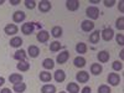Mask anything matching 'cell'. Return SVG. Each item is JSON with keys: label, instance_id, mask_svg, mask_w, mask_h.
<instances>
[{"label": "cell", "instance_id": "obj_1", "mask_svg": "<svg viewBox=\"0 0 124 93\" xmlns=\"http://www.w3.org/2000/svg\"><path fill=\"white\" fill-rule=\"evenodd\" d=\"M36 29L41 30V24L39 23H25L21 25V32L24 35H31Z\"/></svg>", "mask_w": 124, "mask_h": 93}, {"label": "cell", "instance_id": "obj_2", "mask_svg": "<svg viewBox=\"0 0 124 93\" xmlns=\"http://www.w3.org/2000/svg\"><path fill=\"white\" fill-rule=\"evenodd\" d=\"M86 15L91 19V21L92 20H97L99 17V9L97 6H88L86 9Z\"/></svg>", "mask_w": 124, "mask_h": 93}, {"label": "cell", "instance_id": "obj_3", "mask_svg": "<svg viewBox=\"0 0 124 93\" xmlns=\"http://www.w3.org/2000/svg\"><path fill=\"white\" fill-rule=\"evenodd\" d=\"M101 36H102L103 40L108 42V41H110L113 37H114V31H113V29H110V27H106V29H103L101 31Z\"/></svg>", "mask_w": 124, "mask_h": 93}, {"label": "cell", "instance_id": "obj_4", "mask_svg": "<svg viewBox=\"0 0 124 93\" xmlns=\"http://www.w3.org/2000/svg\"><path fill=\"white\" fill-rule=\"evenodd\" d=\"M36 39H37L39 42L46 44L47 41H48V39H50V34L47 32L46 30H40L39 32H37V35H36Z\"/></svg>", "mask_w": 124, "mask_h": 93}, {"label": "cell", "instance_id": "obj_5", "mask_svg": "<svg viewBox=\"0 0 124 93\" xmlns=\"http://www.w3.org/2000/svg\"><path fill=\"white\" fill-rule=\"evenodd\" d=\"M76 79L79 83H87L89 81V73L86 71H79L78 73L76 75Z\"/></svg>", "mask_w": 124, "mask_h": 93}, {"label": "cell", "instance_id": "obj_6", "mask_svg": "<svg viewBox=\"0 0 124 93\" xmlns=\"http://www.w3.org/2000/svg\"><path fill=\"white\" fill-rule=\"evenodd\" d=\"M81 29L85 32H91V31L94 29V23L91 21V20H83L81 23Z\"/></svg>", "mask_w": 124, "mask_h": 93}, {"label": "cell", "instance_id": "obj_7", "mask_svg": "<svg viewBox=\"0 0 124 93\" xmlns=\"http://www.w3.org/2000/svg\"><path fill=\"white\" fill-rule=\"evenodd\" d=\"M25 19H26V14L24 11H21V10H17V11H15L13 14V21L16 23V24L23 23Z\"/></svg>", "mask_w": 124, "mask_h": 93}, {"label": "cell", "instance_id": "obj_8", "mask_svg": "<svg viewBox=\"0 0 124 93\" xmlns=\"http://www.w3.org/2000/svg\"><path fill=\"white\" fill-rule=\"evenodd\" d=\"M107 81L110 86H118L120 83V77L118 73H109L107 77Z\"/></svg>", "mask_w": 124, "mask_h": 93}, {"label": "cell", "instance_id": "obj_9", "mask_svg": "<svg viewBox=\"0 0 124 93\" xmlns=\"http://www.w3.org/2000/svg\"><path fill=\"white\" fill-rule=\"evenodd\" d=\"M51 9H52V4H51V1H47V0H42V1H40L39 10L41 13H48Z\"/></svg>", "mask_w": 124, "mask_h": 93}, {"label": "cell", "instance_id": "obj_10", "mask_svg": "<svg viewBox=\"0 0 124 93\" xmlns=\"http://www.w3.org/2000/svg\"><path fill=\"white\" fill-rule=\"evenodd\" d=\"M68 58H70V52L65 50V51H62L61 54H58V55H57L56 61H57V63L63 65V63H66V62L68 61Z\"/></svg>", "mask_w": 124, "mask_h": 93}, {"label": "cell", "instance_id": "obj_11", "mask_svg": "<svg viewBox=\"0 0 124 93\" xmlns=\"http://www.w3.org/2000/svg\"><path fill=\"white\" fill-rule=\"evenodd\" d=\"M66 8L70 10V11H77V10L79 9V1L78 0H67Z\"/></svg>", "mask_w": 124, "mask_h": 93}, {"label": "cell", "instance_id": "obj_12", "mask_svg": "<svg viewBox=\"0 0 124 93\" xmlns=\"http://www.w3.org/2000/svg\"><path fill=\"white\" fill-rule=\"evenodd\" d=\"M4 31H5V34L6 35H15L17 34V31H19V27L15 25V24H8L5 27H4Z\"/></svg>", "mask_w": 124, "mask_h": 93}, {"label": "cell", "instance_id": "obj_13", "mask_svg": "<svg viewBox=\"0 0 124 93\" xmlns=\"http://www.w3.org/2000/svg\"><path fill=\"white\" fill-rule=\"evenodd\" d=\"M97 58H98V61L101 62V63H106V62L109 61L110 55H109L108 51H99L98 55H97Z\"/></svg>", "mask_w": 124, "mask_h": 93}, {"label": "cell", "instance_id": "obj_14", "mask_svg": "<svg viewBox=\"0 0 124 93\" xmlns=\"http://www.w3.org/2000/svg\"><path fill=\"white\" fill-rule=\"evenodd\" d=\"M27 55L31 57V58H36L39 55H40V48L36 46V45H30L29 48H27Z\"/></svg>", "mask_w": 124, "mask_h": 93}, {"label": "cell", "instance_id": "obj_15", "mask_svg": "<svg viewBox=\"0 0 124 93\" xmlns=\"http://www.w3.org/2000/svg\"><path fill=\"white\" fill-rule=\"evenodd\" d=\"M99 39H101V31L96 30V31H93V32L89 35V42L93 44V45H96V44L99 42Z\"/></svg>", "mask_w": 124, "mask_h": 93}, {"label": "cell", "instance_id": "obj_16", "mask_svg": "<svg viewBox=\"0 0 124 93\" xmlns=\"http://www.w3.org/2000/svg\"><path fill=\"white\" fill-rule=\"evenodd\" d=\"M26 57H27V54H26V51L25 50H17L16 52L14 54V58L16 61H26Z\"/></svg>", "mask_w": 124, "mask_h": 93}, {"label": "cell", "instance_id": "obj_17", "mask_svg": "<svg viewBox=\"0 0 124 93\" xmlns=\"http://www.w3.org/2000/svg\"><path fill=\"white\" fill-rule=\"evenodd\" d=\"M55 81L57 82V83H61V82H63L66 79V73H65V71L63 70H57L55 72Z\"/></svg>", "mask_w": 124, "mask_h": 93}, {"label": "cell", "instance_id": "obj_18", "mask_svg": "<svg viewBox=\"0 0 124 93\" xmlns=\"http://www.w3.org/2000/svg\"><path fill=\"white\" fill-rule=\"evenodd\" d=\"M102 71H103V67L101 63H92L91 65V73L92 75H94V76H98L102 73Z\"/></svg>", "mask_w": 124, "mask_h": 93}, {"label": "cell", "instance_id": "obj_19", "mask_svg": "<svg viewBox=\"0 0 124 93\" xmlns=\"http://www.w3.org/2000/svg\"><path fill=\"white\" fill-rule=\"evenodd\" d=\"M86 58L82 57V56H77L75 60H73V65L77 67V68H83L86 66Z\"/></svg>", "mask_w": 124, "mask_h": 93}, {"label": "cell", "instance_id": "obj_20", "mask_svg": "<svg viewBox=\"0 0 124 93\" xmlns=\"http://www.w3.org/2000/svg\"><path fill=\"white\" fill-rule=\"evenodd\" d=\"M10 46L14 47V48H20V46L23 45V39L21 37H19V36H15L13 37L11 40H10Z\"/></svg>", "mask_w": 124, "mask_h": 93}, {"label": "cell", "instance_id": "obj_21", "mask_svg": "<svg viewBox=\"0 0 124 93\" xmlns=\"http://www.w3.org/2000/svg\"><path fill=\"white\" fill-rule=\"evenodd\" d=\"M51 79H52V76H51V73H50L48 71L40 72V81H41V82L47 83V82H51Z\"/></svg>", "mask_w": 124, "mask_h": 93}, {"label": "cell", "instance_id": "obj_22", "mask_svg": "<svg viewBox=\"0 0 124 93\" xmlns=\"http://www.w3.org/2000/svg\"><path fill=\"white\" fill-rule=\"evenodd\" d=\"M9 81H10V83H13V85L20 83V82H23V75H20V73H11L10 77H9Z\"/></svg>", "mask_w": 124, "mask_h": 93}, {"label": "cell", "instance_id": "obj_23", "mask_svg": "<svg viewBox=\"0 0 124 93\" xmlns=\"http://www.w3.org/2000/svg\"><path fill=\"white\" fill-rule=\"evenodd\" d=\"M16 68L21 72H26L30 70V63L26 61H19V63L16 65Z\"/></svg>", "mask_w": 124, "mask_h": 93}, {"label": "cell", "instance_id": "obj_24", "mask_svg": "<svg viewBox=\"0 0 124 93\" xmlns=\"http://www.w3.org/2000/svg\"><path fill=\"white\" fill-rule=\"evenodd\" d=\"M67 92L68 93H79V86L75 82H70L67 85Z\"/></svg>", "mask_w": 124, "mask_h": 93}, {"label": "cell", "instance_id": "obj_25", "mask_svg": "<svg viewBox=\"0 0 124 93\" xmlns=\"http://www.w3.org/2000/svg\"><path fill=\"white\" fill-rule=\"evenodd\" d=\"M13 91H14V92H16V93H24V92L26 91V85L24 83V82L16 83V85H14Z\"/></svg>", "mask_w": 124, "mask_h": 93}, {"label": "cell", "instance_id": "obj_26", "mask_svg": "<svg viewBox=\"0 0 124 93\" xmlns=\"http://www.w3.org/2000/svg\"><path fill=\"white\" fill-rule=\"evenodd\" d=\"M41 93H56V87L54 85H44L41 87Z\"/></svg>", "mask_w": 124, "mask_h": 93}, {"label": "cell", "instance_id": "obj_27", "mask_svg": "<svg viewBox=\"0 0 124 93\" xmlns=\"http://www.w3.org/2000/svg\"><path fill=\"white\" fill-rule=\"evenodd\" d=\"M42 67H44L45 70H52V68L55 67L54 60H51V58H45V60L42 61Z\"/></svg>", "mask_w": 124, "mask_h": 93}, {"label": "cell", "instance_id": "obj_28", "mask_svg": "<svg viewBox=\"0 0 124 93\" xmlns=\"http://www.w3.org/2000/svg\"><path fill=\"white\" fill-rule=\"evenodd\" d=\"M76 52L77 54H81V55H83L87 52V45L85 42H78L76 45Z\"/></svg>", "mask_w": 124, "mask_h": 93}, {"label": "cell", "instance_id": "obj_29", "mask_svg": "<svg viewBox=\"0 0 124 93\" xmlns=\"http://www.w3.org/2000/svg\"><path fill=\"white\" fill-rule=\"evenodd\" d=\"M51 35H52L55 39H58L62 36V27L61 26H54L52 30H51Z\"/></svg>", "mask_w": 124, "mask_h": 93}, {"label": "cell", "instance_id": "obj_30", "mask_svg": "<svg viewBox=\"0 0 124 93\" xmlns=\"http://www.w3.org/2000/svg\"><path fill=\"white\" fill-rule=\"evenodd\" d=\"M61 48H62V45L58 42V41H54V42L50 44V51L51 52H58Z\"/></svg>", "mask_w": 124, "mask_h": 93}, {"label": "cell", "instance_id": "obj_31", "mask_svg": "<svg viewBox=\"0 0 124 93\" xmlns=\"http://www.w3.org/2000/svg\"><path fill=\"white\" fill-rule=\"evenodd\" d=\"M98 93H112V91L108 85H101L98 87Z\"/></svg>", "mask_w": 124, "mask_h": 93}, {"label": "cell", "instance_id": "obj_32", "mask_svg": "<svg viewBox=\"0 0 124 93\" xmlns=\"http://www.w3.org/2000/svg\"><path fill=\"white\" fill-rule=\"evenodd\" d=\"M116 27H117L118 30H120V31L124 30V17H123V16L119 17V19H117V21H116Z\"/></svg>", "mask_w": 124, "mask_h": 93}, {"label": "cell", "instance_id": "obj_33", "mask_svg": "<svg viewBox=\"0 0 124 93\" xmlns=\"http://www.w3.org/2000/svg\"><path fill=\"white\" fill-rule=\"evenodd\" d=\"M112 67L114 71H122L123 70V63H122V61H114L112 63Z\"/></svg>", "mask_w": 124, "mask_h": 93}, {"label": "cell", "instance_id": "obj_34", "mask_svg": "<svg viewBox=\"0 0 124 93\" xmlns=\"http://www.w3.org/2000/svg\"><path fill=\"white\" fill-rule=\"evenodd\" d=\"M24 4H25V6H26L27 9H30V10H32V9L36 8V1H34V0H25Z\"/></svg>", "mask_w": 124, "mask_h": 93}, {"label": "cell", "instance_id": "obj_35", "mask_svg": "<svg viewBox=\"0 0 124 93\" xmlns=\"http://www.w3.org/2000/svg\"><path fill=\"white\" fill-rule=\"evenodd\" d=\"M116 40H117V44H118V45H120V46L124 45V35H123V34H117Z\"/></svg>", "mask_w": 124, "mask_h": 93}, {"label": "cell", "instance_id": "obj_36", "mask_svg": "<svg viewBox=\"0 0 124 93\" xmlns=\"http://www.w3.org/2000/svg\"><path fill=\"white\" fill-rule=\"evenodd\" d=\"M103 4H104L106 8H112L113 5L116 4V0H110V1H109V0H104V1H103Z\"/></svg>", "mask_w": 124, "mask_h": 93}, {"label": "cell", "instance_id": "obj_37", "mask_svg": "<svg viewBox=\"0 0 124 93\" xmlns=\"http://www.w3.org/2000/svg\"><path fill=\"white\" fill-rule=\"evenodd\" d=\"M81 93H92V89H91V87L86 86V87H83L81 89Z\"/></svg>", "mask_w": 124, "mask_h": 93}, {"label": "cell", "instance_id": "obj_38", "mask_svg": "<svg viewBox=\"0 0 124 93\" xmlns=\"http://www.w3.org/2000/svg\"><path fill=\"white\" fill-rule=\"evenodd\" d=\"M0 93H13V91L10 88H3L1 91H0Z\"/></svg>", "mask_w": 124, "mask_h": 93}, {"label": "cell", "instance_id": "obj_39", "mask_svg": "<svg viewBox=\"0 0 124 93\" xmlns=\"http://www.w3.org/2000/svg\"><path fill=\"white\" fill-rule=\"evenodd\" d=\"M123 4H124L123 1H119V5H118V9L120 10V11H122V13L124 11V5H123Z\"/></svg>", "mask_w": 124, "mask_h": 93}, {"label": "cell", "instance_id": "obj_40", "mask_svg": "<svg viewBox=\"0 0 124 93\" xmlns=\"http://www.w3.org/2000/svg\"><path fill=\"white\" fill-rule=\"evenodd\" d=\"M10 4L11 5H17V4H20V0H10Z\"/></svg>", "mask_w": 124, "mask_h": 93}, {"label": "cell", "instance_id": "obj_41", "mask_svg": "<svg viewBox=\"0 0 124 93\" xmlns=\"http://www.w3.org/2000/svg\"><path fill=\"white\" fill-rule=\"evenodd\" d=\"M4 83H5V78L4 77H0V87H1Z\"/></svg>", "mask_w": 124, "mask_h": 93}, {"label": "cell", "instance_id": "obj_42", "mask_svg": "<svg viewBox=\"0 0 124 93\" xmlns=\"http://www.w3.org/2000/svg\"><path fill=\"white\" fill-rule=\"evenodd\" d=\"M119 56H120V58H122V60L124 58V50H122V51H120V54H119Z\"/></svg>", "mask_w": 124, "mask_h": 93}, {"label": "cell", "instance_id": "obj_43", "mask_svg": "<svg viewBox=\"0 0 124 93\" xmlns=\"http://www.w3.org/2000/svg\"><path fill=\"white\" fill-rule=\"evenodd\" d=\"M5 3V0H0V5H1V4H4Z\"/></svg>", "mask_w": 124, "mask_h": 93}, {"label": "cell", "instance_id": "obj_44", "mask_svg": "<svg viewBox=\"0 0 124 93\" xmlns=\"http://www.w3.org/2000/svg\"><path fill=\"white\" fill-rule=\"evenodd\" d=\"M60 93H67V92H65V91H61Z\"/></svg>", "mask_w": 124, "mask_h": 93}]
</instances>
